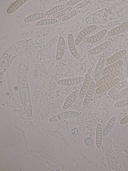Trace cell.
<instances>
[{
    "label": "cell",
    "mask_w": 128,
    "mask_h": 171,
    "mask_svg": "<svg viewBox=\"0 0 128 171\" xmlns=\"http://www.w3.org/2000/svg\"><path fill=\"white\" fill-rule=\"evenodd\" d=\"M32 152H36V153H40V154H42L44 155H45L49 157L50 158L52 159H54V158L52 156H51L50 155H49L47 154V153L44 152L43 151H40L39 150H33L32 151Z\"/></svg>",
    "instance_id": "obj_34"
},
{
    "label": "cell",
    "mask_w": 128,
    "mask_h": 171,
    "mask_svg": "<svg viewBox=\"0 0 128 171\" xmlns=\"http://www.w3.org/2000/svg\"><path fill=\"white\" fill-rule=\"evenodd\" d=\"M72 9V7L71 6L68 7L63 10L53 15L52 16V17L54 19H55L62 16L69 12Z\"/></svg>",
    "instance_id": "obj_26"
},
{
    "label": "cell",
    "mask_w": 128,
    "mask_h": 171,
    "mask_svg": "<svg viewBox=\"0 0 128 171\" xmlns=\"http://www.w3.org/2000/svg\"><path fill=\"white\" fill-rule=\"evenodd\" d=\"M128 83V81L126 80L118 83L110 90L108 93V95L111 96L116 93L125 87Z\"/></svg>",
    "instance_id": "obj_21"
},
{
    "label": "cell",
    "mask_w": 128,
    "mask_h": 171,
    "mask_svg": "<svg viewBox=\"0 0 128 171\" xmlns=\"http://www.w3.org/2000/svg\"><path fill=\"white\" fill-rule=\"evenodd\" d=\"M79 92V90L77 89L72 92L68 96L63 106L64 109H68L72 104L77 98Z\"/></svg>",
    "instance_id": "obj_9"
},
{
    "label": "cell",
    "mask_w": 128,
    "mask_h": 171,
    "mask_svg": "<svg viewBox=\"0 0 128 171\" xmlns=\"http://www.w3.org/2000/svg\"><path fill=\"white\" fill-rule=\"evenodd\" d=\"M114 107L117 108H121L128 106V99L120 101L115 103Z\"/></svg>",
    "instance_id": "obj_29"
},
{
    "label": "cell",
    "mask_w": 128,
    "mask_h": 171,
    "mask_svg": "<svg viewBox=\"0 0 128 171\" xmlns=\"http://www.w3.org/2000/svg\"><path fill=\"white\" fill-rule=\"evenodd\" d=\"M116 120V117H113L109 120L102 132L103 137L106 136L110 132L114 125Z\"/></svg>",
    "instance_id": "obj_20"
},
{
    "label": "cell",
    "mask_w": 128,
    "mask_h": 171,
    "mask_svg": "<svg viewBox=\"0 0 128 171\" xmlns=\"http://www.w3.org/2000/svg\"><path fill=\"white\" fill-rule=\"evenodd\" d=\"M83 1L82 0H72L68 2L66 4L68 6H71L75 5L77 3Z\"/></svg>",
    "instance_id": "obj_32"
},
{
    "label": "cell",
    "mask_w": 128,
    "mask_h": 171,
    "mask_svg": "<svg viewBox=\"0 0 128 171\" xmlns=\"http://www.w3.org/2000/svg\"><path fill=\"white\" fill-rule=\"evenodd\" d=\"M113 161L119 171H124L122 167L116 158L113 157L112 158Z\"/></svg>",
    "instance_id": "obj_31"
},
{
    "label": "cell",
    "mask_w": 128,
    "mask_h": 171,
    "mask_svg": "<svg viewBox=\"0 0 128 171\" xmlns=\"http://www.w3.org/2000/svg\"><path fill=\"white\" fill-rule=\"evenodd\" d=\"M90 80V75L86 74L84 77L82 85L80 89L79 93V96L80 99L84 97L89 86Z\"/></svg>",
    "instance_id": "obj_17"
},
{
    "label": "cell",
    "mask_w": 128,
    "mask_h": 171,
    "mask_svg": "<svg viewBox=\"0 0 128 171\" xmlns=\"http://www.w3.org/2000/svg\"><path fill=\"white\" fill-rule=\"evenodd\" d=\"M128 123V114L122 118L120 120V123L123 125Z\"/></svg>",
    "instance_id": "obj_33"
},
{
    "label": "cell",
    "mask_w": 128,
    "mask_h": 171,
    "mask_svg": "<svg viewBox=\"0 0 128 171\" xmlns=\"http://www.w3.org/2000/svg\"><path fill=\"white\" fill-rule=\"evenodd\" d=\"M75 128L74 129H73L72 130V134L73 135H76V134H77L78 133V129L76 128V129H75Z\"/></svg>",
    "instance_id": "obj_35"
},
{
    "label": "cell",
    "mask_w": 128,
    "mask_h": 171,
    "mask_svg": "<svg viewBox=\"0 0 128 171\" xmlns=\"http://www.w3.org/2000/svg\"><path fill=\"white\" fill-rule=\"evenodd\" d=\"M80 115V113L77 111H69L62 112L56 115L49 119L51 122H54L66 119L78 117Z\"/></svg>",
    "instance_id": "obj_2"
},
{
    "label": "cell",
    "mask_w": 128,
    "mask_h": 171,
    "mask_svg": "<svg viewBox=\"0 0 128 171\" xmlns=\"http://www.w3.org/2000/svg\"><path fill=\"white\" fill-rule=\"evenodd\" d=\"M111 42L109 41H105L90 50L87 54L88 55L98 54L103 51L110 45Z\"/></svg>",
    "instance_id": "obj_10"
},
{
    "label": "cell",
    "mask_w": 128,
    "mask_h": 171,
    "mask_svg": "<svg viewBox=\"0 0 128 171\" xmlns=\"http://www.w3.org/2000/svg\"><path fill=\"white\" fill-rule=\"evenodd\" d=\"M27 1V0H17L16 1L7 9L6 11L7 13L8 14H11L13 13Z\"/></svg>",
    "instance_id": "obj_18"
},
{
    "label": "cell",
    "mask_w": 128,
    "mask_h": 171,
    "mask_svg": "<svg viewBox=\"0 0 128 171\" xmlns=\"http://www.w3.org/2000/svg\"><path fill=\"white\" fill-rule=\"evenodd\" d=\"M105 61L104 56H101L97 63L94 73V79L96 81L98 79L104 67Z\"/></svg>",
    "instance_id": "obj_14"
},
{
    "label": "cell",
    "mask_w": 128,
    "mask_h": 171,
    "mask_svg": "<svg viewBox=\"0 0 128 171\" xmlns=\"http://www.w3.org/2000/svg\"><path fill=\"white\" fill-rule=\"evenodd\" d=\"M78 11L77 10H74L70 11L62 18V20L63 21L68 20L78 14Z\"/></svg>",
    "instance_id": "obj_27"
},
{
    "label": "cell",
    "mask_w": 128,
    "mask_h": 171,
    "mask_svg": "<svg viewBox=\"0 0 128 171\" xmlns=\"http://www.w3.org/2000/svg\"><path fill=\"white\" fill-rule=\"evenodd\" d=\"M107 33L106 29H104L93 36L84 38L83 41L88 43H94L99 41L105 36Z\"/></svg>",
    "instance_id": "obj_7"
},
{
    "label": "cell",
    "mask_w": 128,
    "mask_h": 171,
    "mask_svg": "<svg viewBox=\"0 0 128 171\" xmlns=\"http://www.w3.org/2000/svg\"><path fill=\"white\" fill-rule=\"evenodd\" d=\"M29 46L28 42L24 40L19 41L13 44L5 52L0 59V70L2 74L7 69L12 60L16 56L24 51ZM0 72V73H1Z\"/></svg>",
    "instance_id": "obj_1"
},
{
    "label": "cell",
    "mask_w": 128,
    "mask_h": 171,
    "mask_svg": "<svg viewBox=\"0 0 128 171\" xmlns=\"http://www.w3.org/2000/svg\"><path fill=\"white\" fill-rule=\"evenodd\" d=\"M95 88L94 83L93 81H92L90 83L84 100L83 106L84 107L87 106L90 102L93 95Z\"/></svg>",
    "instance_id": "obj_16"
},
{
    "label": "cell",
    "mask_w": 128,
    "mask_h": 171,
    "mask_svg": "<svg viewBox=\"0 0 128 171\" xmlns=\"http://www.w3.org/2000/svg\"><path fill=\"white\" fill-rule=\"evenodd\" d=\"M128 94V88H124L120 90L110 97V99L113 100H118L124 96Z\"/></svg>",
    "instance_id": "obj_25"
},
{
    "label": "cell",
    "mask_w": 128,
    "mask_h": 171,
    "mask_svg": "<svg viewBox=\"0 0 128 171\" xmlns=\"http://www.w3.org/2000/svg\"><path fill=\"white\" fill-rule=\"evenodd\" d=\"M118 70L109 73L98 80L95 84L96 87H98L103 84L112 80L117 76L120 73Z\"/></svg>",
    "instance_id": "obj_8"
},
{
    "label": "cell",
    "mask_w": 128,
    "mask_h": 171,
    "mask_svg": "<svg viewBox=\"0 0 128 171\" xmlns=\"http://www.w3.org/2000/svg\"></svg>",
    "instance_id": "obj_36"
},
{
    "label": "cell",
    "mask_w": 128,
    "mask_h": 171,
    "mask_svg": "<svg viewBox=\"0 0 128 171\" xmlns=\"http://www.w3.org/2000/svg\"><path fill=\"white\" fill-rule=\"evenodd\" d=\"M68 7L66 5L63 4L57 6L52 8L46 13V15H52L55 14L58 11L63 10Z\"/></svg>",
    "instance_id": "obj_24"
},
{
    "label": "cell",
    "mask_w": 128,
    "mask_h": 171,
    "mask_svg": "<svg viewBox=\"0 0 128 171\" xmlns=\"http://www.w3.org/2000/svg\"><path fill=\"white\" fill-rule=\"evenodd\" d=\"M91 0H84L79 4L76 6L77 9H80L87 5L91 1Z\"/></svg>",
    "instance_id": "obj_30"
},
{
    "label": "cell",
    "mask_w": 128,
    "mask_h": 171,
    "mask_svg": "<svg viewBox=\"0 0 128 171\" xmlns=\"http://www.w3.org/2000/svg\"><path fill=\"white\" fill-rule=\"evenodd\" d=\"M58 22L57 19H44L38 21L36 24L37 26H40L53 24Z\"/></svg>",
    "instance_id": "obj_23"
},
{
    "label": "cell",
    "mask_w": 128,
    "mask_h": 171,
    "mask_svg": "<svg viewBox=\"0 0 128 171\" xmlns=\"http://www.w3.org/2000/svg\"><path fill=\"white\" fill-rule=\"evenodd\" d=\"M95 25H92L84 28L78 34L74 41L76 45H78L87 35L95 30L97 28Z\"/></svg>",
    "instance_id": "obj_3"
},
{
    "label": "cell",
    "mask_w": 128,
    "mask_h": 171,
    "mask_svg": "<svg viewBox=\"0 0 128 171\" xmlns=\"http://www.w3.org/2000/svg\"><path fill=\"white\" fill-rule=\"evenodd\" d=\"M65 47L64 39L63 37H60L59 38L58 42L56 57V60H60L63 57Z\"/></svg>",
    "instance_id": "obj_11"
},
{
    "label": "cell",
    "mask_w": 128,
    "mask_h": 171,
    "mask_svg": "<svg viewBox=\"0 0 128 171\" xmlns=\"http://www.w3.org/2000/svg\"><path fill=\"white\" fill-rule=\"evenodd\" d=\"M46 16V14L42 13H36L29 16L26 17L24 20L25 23H29L37 20L44 18Z\"/></svg>",
    "instance_id": "obj_22"
},
{
    "label": "cell",
    "mask_w": 128,
    "mask_h": 171,
    "mask_svg": "<svg viewBox=\"0 0 128 171\" xmlns=\"http://www.w3.org/2000/svg\"><path fill=\"white\" fill-rule=\"evenodd\" d=\"M102 128L101 124H98L96 126V147L98 148H100L102 145Z\"/></svg>",
    "instance_id": "obj_19"
},
{
    "label": "cell",
    "mask_w": 128,
    "mask_h": 171,
    "mask_svg": "<svg viewBox=\"0 0 128 171\" xmlns=\"http://www.w3.org/2000/svg\"><path fill=\"white\" fill-rule=\"evenodd\" d=\"M126 53V51L125 50H121L106 59L104 63L107 64L113 63L122 58Z\"/></svg>",
    "instance_id": "obj_15"
},
{
    "label": "cell",
    "mask_w": 128,
    "mask_h": 171,
    "mask_svg": "<svg viewBox=\"0 0 128 171\" xmlns=\"http://www.w3.org/2000/svg\"><path fill=\"white\" fill-rule=\"evenodd\" d=\"M84 80V78L82 77H78L60 79L58 80L57 83L60 85L69 86L80 83L82 82Z\"/></svg>",
    "instance_id": "obj_5"
},
{
    "label": "cell",
    "mask_w": 128,
    "mask_h": 171,
    "mask_svg": "<svg viewBox=\"0 0 128 171\" xmlns=\"http://www.w3.org/2000/svg\"><path fill=\"white\" fill-rule=\"evenodd\" d=\"M67 40L69 49L71 54L76 59H80V56L76 48L74 36L72 33H70L68 35Z\"/></svg>",
    "instance_id": "obj_6"
},
{
    "label": "cell",
    "mask_w": 128,
    "mask_h": 171,
    "mask_svg": "<svg viewBox=\"0 0 128 171\" xmlns=\"http://www.w3.org/2000/svg\"><path fill=\"white\" fill-rule=\"evenodd\" d=\"M123 63V61L120 60L107 66L102 69V74L105 75L115 71L122 66Z\"/></svg>",
    "instance_id": "obj_12"
},
{
    "label": "cell",
    "mask_w": 128,
    "mask_h": 171,
    "mask_svg": "<svg viewBox=\"0 0 128 171\" xmlns=\"http://www.w3.org/2000/svg\"><path fill=\"white\" fill-rule=\"evenodd\" d=\"M128 28V22L126 21L110 31L108 35L110 36L117 35L125 31Z\"/></svg>",
    "instance_id": "obj_13"
},
{
    "label": "cell",
    "mask_w": 128,
    "mask_h": 171,
    "mask_svg": "<svg viewBox=\"0 0 128 171\" xmlns=\"http://www.w3.org/2000/svg\"><path fill=\"white\" fill-rule=\"evenodd\" d=\"M59 38L58 36H55L51 38L44 46V48L47 49L53 45L57 41Z\"/></svg>",
    "instance_id": "obj_28"
},
{
    "label": "cell",
    "mask_w": 128,
    "mask_h": 171,
    "mask_svg": "<svg viewBox=\"0 0 128 171\" xmlns=\"http://www.w3.org/2000/svg\"><path fill=\"white\" fill-rule=\"evenodd\" d=\"M120 81L118 78L113 79L98 87L96 90V93L99 94L106 92L114 87Z\"/></svg>",
    "instance_id": "obj_4"
}]
</instances>
